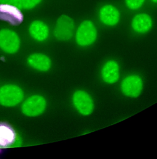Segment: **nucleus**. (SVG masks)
I'll list each match as a JSON object with an SVG mask.
<instances>
[{
  "label": "nucleus",
  "mask_w": 157,
  "mask_h": 159,
  "mask_svg": "<svg viewBox=\"0 0 157 159\" xmlns=\"http://www.w3.org/2000/svg\"><path fill=\"white\" fill-rule=\"evenodd\" d=\"M97 29L90 20H84L78 25L75 34L76 43L83 47L92 45L97 40Z\"/></svg>",
  "instance_id": "obj_1"
},
{
  "label": "nucleus",
  "mask_w": 157,
  "mask_h": 159,
  "mask_svg": "<svg viewBox=\"0 0 157 159\" xmlns=\"http://www.w3.org/2000/svg\"><path fill=\"white\" fill-rule=\"evenodd\" d=\"M43 0H16L14 9V15L17 12L20 11L24 13L25 11H29L34 9L38 6Z\"/></svg>",
  "instance_id": "obj_13"
},
{
  "label": "nucleus",
  "mask_w": 157,
  "mask_h": 159,
  "mask_svg": "<svg viewBox=\"0 0 157 159\" xmlns=\"http://www.w3.org/2000/svg\"><path fill=\"white\" fill-rule=\"evenodd\" d=\"M74 28L75 25L73 19L69 16L61 15L56 21L53 29L54 36L59 40H68L72 37Z\"/></svg>",
  "instance_id": "obj_6"
},
{
  "label": "nucleus",
  "mask_w": 157,
  "mask_h": 159,
  "mask_svg": "<svg viewBox=\"0 0 157 159\" xmlns=\"http://www.w3.org/2000/svg\"><path fill=\"white\" fill-rule=\"evenodd\" d=\"M16 2V0H0V11H4L7 9L9 12V10L12 9L14 12Z\"/></svg>",
  "instance_id": "obj_15"
},
{
  "label": "nucleus",
  "mask_w": 157,
  "mask_h": 159,
  "mask_svg": "<svg viewBox=\"0 0 157 159\" xmlns=\"http://www.w3.org/2000/svg\"><path fill=\"white\" fill-rule=\"evenodd\" d=\"M153 3H155V4H157V0H150Z\"/></svg>",
  "instance_id": "obj_16"
},
{
  "label": "nucleus",
  "mask_w": 157,
  "mask_h": 159,
  "mask_svg": "<svg viewBox=\"0 0 157 159\" xmlns=\"http://www.w3.org/2000/svg\"><path fill=\"white\" fill-rule=\"evenodd\" d=\"M71 102L75 109L83 116H90L94 111V100L91 95L84 90L75 91L72 94Z\"/></svg>",
  "instance_id": "obj_3"
},
{
  "label": "nucleus",
  "mask_w": 157,
  "mask_h": 159,
  "mask_svg": "<svg viewBox=\"0 0 157 159\" xmlns=\"http://www.w3.org/2000/svg\"><path fill=\"white\" fill-rule=\"evenodd\" d=\"M98 16L101 22L108 27L116 25L120 19V14L119 9L110 4L102 6L99 10Z\"/></svg>",
  "instance_id": "obj_8"
},
{
  "label": "nucleus",
  "mask_w": 157,
  "mask_h": 159,
  "mask_svg": "<svg viewBox=\"0 0 157 159\" xmlns=\"http://www.w3.org/2000/svg\"><path fill=\"white\" fill-rule=\"evenodd\" d=\"M27 64L39 71H47L52 67V60L47 55L42 53H32L27 58Z\"/></svg>",
  "instance_id": "obj_11"
},
{
  "label": "nucleus",
  "mask_w": 157,
  "mask_h": 159,
  "mask_svg": "<svg viewBox=\"0 0 157 159\" xmlns=\"http://www.w3.org/2000/svg\"><path fill=\"white\" fill-rule=\"evenodd\" d=\"M22 89L14 84H7L0 87V105L5 107H15L24 99Z\"/></svg>",
  "instance_id": "obj_2"
},
{
  "label": "nucleus",
  "mask_w": 157,
  "mask_h": 159,
  "mask_svg": "<svg viewBox=\"0 0 157 159\" xmlns=\"http://www.w3.org/2000/svg\"><path fill=\"white\" fill-rule=\"evenodd\" d=\"M126 6L130 10L136 11L140 9L145 0H124Z\"/></svg>",
  "instance_id": "obj_14"
},
{
  "label": "nucleus",
  "mask_w": 157,
  "mask_h": 159,
  "mask_svg": "<svg viewBox=\"0 0 157 159\" xmlns=\"http://www.w3.org/2000/svg\"><path fill=\"white\" fill-rule=\"evenodd\" d=\"M29 32L34 40L37 42H42L48 39L50 29L48 25L43 21L35 20L30 24L29 26Z\"/></svg>",
  "instance_id": "obj_12"
},
{
  "label": "nucleus",
  "mask_w": 157,
  "mask_h": 159,
  "mask_svg": "<svg viewBox=\"0 0 157 159\" xmlns=\"http://www.w3.org/2000/svg\"><path fill=\"white\" fill-rule=\"evenodd\" d=\"M20 40L17 34L12 29H0V49L8 54L16 53L19 49Z\"/></svg>",
  "instance_id": "obj_7"
},
{
  "label": "nucleus",
  "mask_w": 157,
  "mask_h": 159,
  "mask_svg": "<svg viewBox=\"0 0 157 159\" xmlns=\"http://www.w3.org/2000/svg\"><path fill=\"white\" fill-rule=\"evenodd\" d=\"M46 99L40 94H32L23 102L21 111L26 116L34 117L43 114L47 107Z\"/></svg>",
  "instance_id": "obj_4"
},
{
  "label": "nucleus",
  "mask_w": 157,
  "mask_h": 159,
  "mask_svg": "<svg viewBox=\"0 0 157 159\" xmlns=\"http://www.w3.org/2000/svg\"><path fill=\"white\" fill-rule=\"evenodd\" d=\"M152 26V17L145 12L137 14L131 21V27L137 34L147 33L151 30Z\"/></svg>",
  "instance_id": "obj_10"
},
{
  "label": "nucleus",
  "mask_w": 157,
  "mask_h": 159,
  "mask_svg": "<svg viewBox=\"0 0 157 159\" xmlns=\"http://www.w3.org/2000/svg\"><path fill=\"white\" fill-rule=\"evenodd\" d=\"M101 76L105 83L112 84L117 83L120 76V68L118 62L114 60H107L102 66Z\"/></svg>",
  "instance_id": "obj_9"
},
{
  "label": "nucleus",
  "mask_w": 157,
  "mask_h": 159,
  "mask_svg": "<svg viewBox=\"0 0 157 159\" xmlns=\"http://www.w3.org/2000/svg\"><path fill=\"white\" fill-rule=\"evenodd\" d=\"M120 90L127 97L135 98L142 93L143 81L140 76L131 74L125 76L120 83Z\"/></svg>",
  "instance_id": "obj_5"
}]
</instances>
